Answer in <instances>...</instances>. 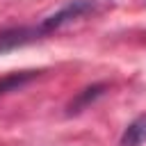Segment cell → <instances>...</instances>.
I'll list each match as a JSON object with an SVG mask.
<instances>
[{
	"label": "cell",
	"mask_w": 146,
	"mask_h": 146,
	"mask_svg": "<svg viewBox=\"0 0 146 146\" xmlns=\"http://www.w3.org/2000/svg\"><path fill=\"white\" fill-rule=\"evenodd\" d=\"M41 36H43L41 27H25V25H21V27H7V30L0 32V55L9 52L14 48L27 46V43H32V41H36Z\"/></svg>",
	"instance_id": "cell-2"
},
{
	"label": "cell",
	"mask_w": 146,
	"mask_h": 146,
	"mask_svg": "<svg viewBox=\"0 0 146 146\" xmlns=\"http://www.w3.org/2000/svg\"><path fill=\"white\" fill-rule=\"evenodd\" d=\"M34 75H36L34 71H23V73H11V75L2 78V80H0V94L11 91V89H16V87L25 84V82H27V80H32Z\"/></svg>",
	"instance_id": "cell-5"
},
{
	"label": "cell",
	"mask_w": 146,
	"mask_h": 146,
	"mask_svg": "<svg viewBox=\"0 0 146 146\" xmlns=\"http://www.w3.org/2000/svg\"><path fill=\"white\" fill-rule=\"evenodd\" d=\"M144 141H146V114H141L132 123H128L119 144L121 146H141Z\"/></svg>",
	"instance_id": "cell-3"
},
{
	"label": "cell",
	"mask_w": 146,
	"mask_h": 146,
	"mask_svg": "<svg viewBox=\"0 0 146 146\" xmlns=\"http://www.w3.org/2000/svg\"><path fill=\"white\" fill-rule=\"evenodd\" d=\"M91 9H94V5H91L89 0H71V2L64 5L59 11H55L52 16H48L39 27H41L43 34H48V32L62 27L64 23H68V21H73V18H80L82 14H87V11H91Z\"/></svg>",
	"instance_id": "cell-1"
},
{
	"label": "cell",
	"mask_w": 146,
	"mask_h": 146,
	"mask_svg": "<svg viewBox=\"0 0 146 146\" xmlns=\"http://www.w3.org/2000/svg\"><path fill=\"white\" fill-rule=\"evenodd\" d=\"M103 94V84H94V87H89V89H84V91H80L78 96H75V100H71V105H68V114H75V112H80L82 107H87L94 98H98Z\"/></svg>",
	"instance_id": "cell-4"
}]
</instances>
